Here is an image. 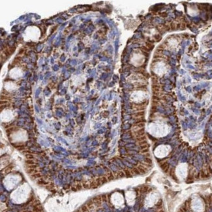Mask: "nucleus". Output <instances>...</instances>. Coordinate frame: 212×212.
<instances>
[{"instance_id": "nucleus-6", "label": "nucleus", "mask_w": 212, "mask_h": 212, "mask_svg": "<svg viewBox=\"0 0 212 212\" xmlns=\"http://www.w3.org/2000/svg\"><path fill=\"white\" fill-rule=\"evenodd\" d=\"M26 158H27V159L33 160V159H34L35 157L32 154H27L26 155Z\"/></svg>"}, {"instance_id": "nucleus-5", "label": "nucleus", "mask_w": 212, "mask_h": 212, "mask_svg": "<svg viewBox=\"0 0 212 212\" xmlns=\"http://www.w3.org/2000/svg\"><path fill=\"white\" fill-rule=\"evenodd\" d=\"M26 163L27 164L28 166L29 165H33V164H35V161L34 160H29V159H27L26 161Z\"/></svg>"}, {"instance_id": "nucleus-2", "label": "nucleus", "mask_w": 212, "mask_h": 212, "mask_svg": "<svg viewBox=\"0 0 212 212\" xmlns=\"http://www.w3.org/2000/svg\"><path fill=\"white\" fill-rule=\"evenodd\" d=\"M202 208V204L199 201H198V202H195L194 205H193V209H194V211H200L201 210V208Z\"/></svg>"}, {"instance_id": "nucleus-1", "label": "nucleus", "mask_w": 212, "mask_h": 212, "mask_svg": "<svg viewBox=\"0 0 212 212\" xmlns=\"http://www.w3.org/2000/svg\"><path fill=\"white\" fill-rule=\"evenodd\" d=\"M187 165L185 164H181L179 165L178 167L176 169V174L178 175V176L180 178H185L186 176L187 173Z\"/></svg>"}, {"instance_id": "nucleus-4", "label": "nucleus", "mask_w": 212, "mask_h": 212, "mask_svg": "<svg viewBox=\"0 0 212 212\" xmlns=\"http://www.w3.org/2000/svg\"><path fill=\"white\" fill-rule=\"evenodd\" d=\"M12 168H13V167L12 166H8L6 168H5V174H8V173H9V172H11V170L12 169Z\"/></svg>"}, {"instance_id": "nucleus-3", "label": "nucleus", "mask_w": 212, "mask_h": 212, "mask_svg": "<svg viewBox=\"0 0 212 212\" xmlns=\"http://www.w3.org/2000/svg\"><path fill=\"white\" fill-rule=\"evenodd\" d=\"M32 179L34 180V179H36V178H39L42 177V174L40 173V172H37V173H34L31 175Z\"/></svg>"}]
</instances>
